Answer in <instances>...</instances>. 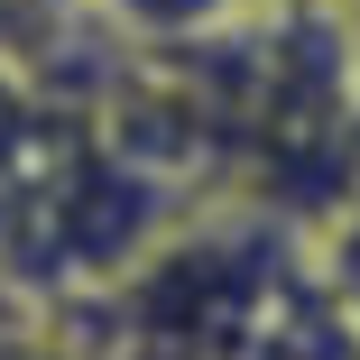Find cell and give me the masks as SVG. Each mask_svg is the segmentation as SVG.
<instances>
[{
  "mask_svg": "<svg viewBox=\"0 0 360 360\" xmlns=\"http://www.w3.org/2000/svg\"><path fill=\"white\" fill-rule=\"evenodd\" d=\"M250 10H342V0H250Z\"/></svg>",
  "mask_w": 360,
  "mask_h": 360,
  "instance_id": "obj_3",
  "label": "cell"
},
{
  "mask_svg": "<svg viewBox=\"0 0 360 360\" xmlns=\"http://www.w3.org/2000/svg\"><path fill=\"white\" fill-rule=\"evenodd\" d=\"M342 28H351V75H360V0H342Z\"/></svg>",
  "mask_w": 360,
  "mask_h": 360,
  "instance_id": "obj_2",
  "label": "cell"
},
{
  "mask_svg": "<svg viewBox=\"0 0 360 360\" xmlns=\"http://www.w3.org/2000/svg\"><path fill=\"white\" fill-rule=\"evenodd\" d=\"M28 10H56V0H28Z\"/></svg>",
  "mask_w": 360,
  "mask_h": 360,
  "instance_id": "obj_4",
  "label": "cell"
},
{
  "mask_svg": "<svg viewBox=\"0 0 360 360\" xmlns=\"http://www.w3.org/2000/svg\"><path fill=\"white\" fill-rule=\"evenodd\" d=\"M111 10L139 28V37H203V28H222L240 19L250 0H111Z\"/></svg>",
  "mask_w": 360,
  "mask_h": 360,
  "instance_id": "obj_1",
  "label": "cell"
}]
</instances>
